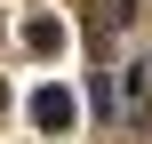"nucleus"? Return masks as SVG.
<instances>
[{
	"label": "nucleus",
	"mask_w": 152,
	"mask_h": 144,
	"mask_svg": "<svg viewBox=\"0 0 152 144\" xmlns=\"http://www.w3.org/2000/svg\"><path fill=\"white\" fill-rule=\"evenodd\" d=\"M32 120H40V128H72V120H80L72 88H40V96H32Z\"/></svg>",
	"instance_id": "f257e3e1"
},
{
	"label": "nucleus",
	"mask_w": 152,
	"mask_h": 144,
	"mask_svg": "<svg viewBox=\"0 0 152 144\" xmlns=\"http://www.w3.org/2000/svg\"><path fill=\"white\" fill-rule=\"evenodd\" d=\"M24 48H40V56H48V48H64V16H48V8H40V16H24Z\"/></svg>",
	"instance_id": "f03ea898"
},
{
	"label": "nucleus",
	"mask_w": 152,
	"mask_h": 144,
	"mask_svg": "<svg viewBox=\"0 0 152 144\" xmlns=\"http://www.w3.org/2000/svg\"><path fill=\"white\" fill-rule=\"evenodd\" d=\"M0 112H8V80H0Z\"/></svg>",
	"instance_id": "7ed1b4c3"
}]
</instances>
